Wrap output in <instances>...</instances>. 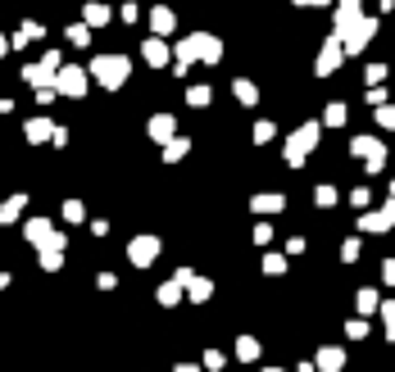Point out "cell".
Returning a JSON list of instances; mask_svg holds the SVG:
<instances>
[{"mask_svg": "<svg viewBox=\"0 0 395 372\" xmlns=\"http://www.w3.org/2000/svg\"><path fill=\"white\" fill-rule=\"evenodd\" d=\"M96 77L105 82V87H123V77H128V59H100Z\"/></svg>", "mask_w": 395, "mask_h": 372, "instance_id": "6da1fadb", "label": "cell"}, {"mask_svg": "<svg viewBox=\"0 0 395 372\" xmlns=\"http://www.w3.org/2000/svg\"><path fill=\"white\" fill-rule=\"evenodd\" d=\"M159 259V241H154V236H141V241H132V263H154Z\"/></svg>", "mask_w": 395, "mask_h": 372, "instance_id": "7a4b0ae2", "label": "cell"}, {"mask_svg": "<svg viewBox=\"0 0 395 372\" xmlns=\"http://www.w3.org/2000/svg\"><path fill=\"white\" fill-rule=\"evenodd\" d=\"M318 363H323V372H341L345 354H341V350H323V354H318Z\"/></svg>", "mask_w": 395, "mask_h": 372, "instance_id": "3957f363", "label": "cell"}, {"mask_svg": "<svg viewBox=\"0 0 395 372\" xmlns=\"http://www.w3.org/2000/svg\"><path fill=\"white\" fill-rule=\"evenodd\" d=\"M254 209H259V214H277L282 200H277V196H259V200H254Z\"/></svg>", "mask_w": 395, "mask_h": 372, "instance_id": "277c9868", "label": "cell"}, {"mask_svg": "<svg viewBox=\"0 0 395 372\" xmlns=\"http://www.w3.org/2000/svg\"><path fill=\"white\" fill-rule=\"evenodd\" d=\"M150 132H154V136H168V132H173V123H168V118H154Z\"/></svg>", "mask_w": 395, "mask_h": 372, "instance_id": "5b68a950", "label": "cell"}, {"mask_svg": "<svg viewBox=\"0 0 395 372\" xmlns=\"http://www.w3.org/2000/svg\"><path fill=\"white\" fill-rule=\"evenodd\" d=\"M191 300H209V282H191Z\"/></svg>", "mask_w": 395, "mask_h": 372, "instance_id": "8992f818", "label": "cell"}, {"mask_svg": "<svg viewBox=\"0 0 395 372\" xmlns=\"http://www.w3.org/2000/svg\"><path fill=\"white\" fill-rule=\"evenodd\" d=\"M45 132H50V127H45V123H28V136H32V141H41Z\"/></svg>", "mask_w": 395, "mask_h": 372, "instance_id": "52a82bcc", "label": "cell"}, {"mask_svg": "<svg viewBox=\"0 0 395 372\" xmlns=\"http://www.w3.org/2000/svg\"><path fill=\"white\" fill-rule=\"evenodd\" d=\"M327 123H332V127H336V123H345V110H341V105H332V110H327Z\"/></svg>", "mask_w": 395, "mask_h": 372, "instance_id": "ba28073f", "label": "cell"}, {"mask_svg": "<svg viewBox=\"0 0 395 372\" xmlns=\"http://www.w3.org/2000/svg\"><path fill=\"white\" fill-rule=\"evenodd\" d=\"M177 372H196V368H177Z\"/></svg>", "mask_w": 395, "mask_h": 372, "instance_id": "9c48e42d", "label": "cell"}, {"mask_svg": "<svg viewBox=\"0 0 395 372\" xmlns=\"http://www.w3.org/2000/svg\"><path fill=\"white\" fill-rule=\"evenodd\" d=\"M268 372H277V368H268Z\"/></svg>", "mask_w": 395, "mask_h": 372, "instance_id": "30bf717a", "label": "cell"}, {"mask_svg": "<svg viewBox=\"0 0 395 372\" xmlns=\"http://www.w3.org/2000/svg\"><path fill=\"white\" fill-rule=\"evenodd\" d=\"M0 282H5V277H0Z\"/></svg>", "mask_w": 395, "mask_h": 372, "instance_id": "8fae6325", "label": "cell"}]
</instances>
